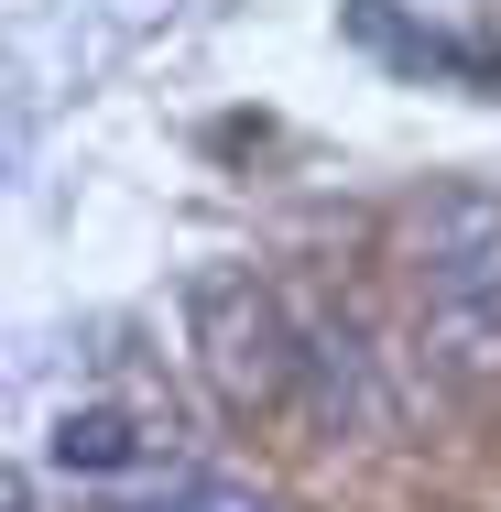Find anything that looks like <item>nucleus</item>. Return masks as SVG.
I'll return each instance as SVG.
<instances>
[{
	"label": "nucleus",
	"mask_w": 501,
	"mask_h": 512,
	"mask_svg": "<svg viewBox=\"0 0 501 512\" xmlns=\"http://www.w3.org/2000/svg\"><path fill=\"white\" fill-rule=\"evenodd\" d=\"M414 273H425V306L458 338H501V197H436Z\"/></svg>",
	"instance_id": "1"
},
{
	"label": "nucleus",
	"mask_w": 501,
	"mask_h": 512,
	"mask_svg": "<svg viewBox=\"0 0 501 512\" xmlns=\"http://www.w3.org/2000/svg\"><path fill=\"white\" fill-rule=\"evenodd\" d=\"M197 327H207V371H218V393L229 404H273L284 382H295V338H284V316L262 284H197Z\"/></svg>",
	"instance_id": "2"
},
{
	"label": "nucleus",
	"mask_w": 501,
	"mask_h": 512,
	"mask_svg": "<svg viewBox=\"0 0 501 512\" xmlns=\"http://www.w3.org/2000/svg\"><path fill=\"white\" fill-rule=\"evenodd\" d=\"M153 512H273L262 491H229V480H197V491H175V502H153Z\"/></svg>",
	"instance_id": "5"
},
{
	"label": "nucleus",
	"mask_w": 501,
	"mask_h": 512,
	"mask_svg": "<svg viewBox=\"0 0 501 512\" xmlns=\"http://www.w3.org/2000/svg\"><path fill=\"white\" fill-rule=\"evenodd\" d=\"M142 447H153V425H142L131 404H66L55 436H44V458H55L66 480H109V469H131Z\"/></svg>",
	"instance_id": "3"
},
{
	"label": "nucleus",
	"mask_w": 501,
	"mask_h": 512,
	"mask_svg": "<svg viewBox=\"0 0 501 512\" xmlns=\"http://www.w3.org/2000/svg\"><path fill=\"white\" fill-rule=\"evenodd\" d=\"M349 44H371V55H393V66H447V77H480V55H458L447 33H425V22H403L393 0H349Z\"/></svg>",
	"instance_id": "4"
}]
</instances>
